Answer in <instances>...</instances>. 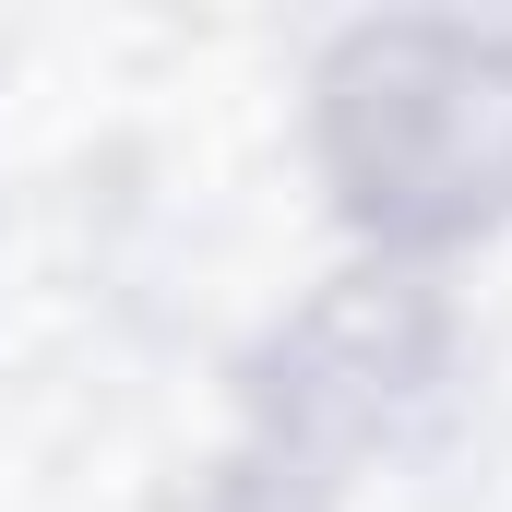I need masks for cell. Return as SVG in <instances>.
Listing matches in <instances>:
<instances>
[{
  "label": "cell",
  "mask_w": 512,
  "mask_h": 512,
  "mask_svg": "<svg viewBox=\"0 0 512 512\" xmlns=\"http://www.w3.org/2000/svg\"><path fill=\"white\" fill-rule=\"evenodd\" d=\"M334 167L358 215L405 239L465 227L512 191V48L489 36H370L334 72Z\"/></svg>",
  "instance_id": "obj_1"
}]
</instances>
